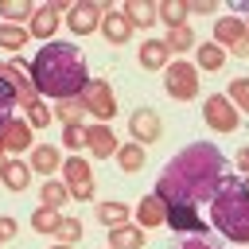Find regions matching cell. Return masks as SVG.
Segmentation results:
<instances>
[{
    "mask_svg": "<svg viewBox=\"0 0 249 249\" xmlns=\"http://www.w3.org/2000/svg\"><path fill=\"white\" fill-rule=\"evenodd\" d=\"M222 183H226V156L214 144L198 140V144H187L171 156V163L163 167V175L156 183V195L163 202L198 206V202H210L222 191Z\"/></svg>",
    "mask_w": 249,
    "mask_h": 249,
    "instance_id": "6da1fadb",
    "label": "cell"
},
{
    "mask_svg": "<svg viewBox=\"0 0 249 249\" xmlns=\"http://www.w3.org/2000/svg\"><path fill=\"white\" fill-rule=\"evenodd\" d=\"M27 74H31L35 93L39 97H54V101L82 97V89L89 82L86 54L74 43H43V51L27 62Z\"/></svg>",
    "mask_w": 249,
    "mask_h": 249,
    "instance_id": "7a4b0ae2",
    "label": "cell"
},
{
    "mask_svg": "<svg viewBox=\"0 0 249 249\" xmlns=\"http://www.w3.org/2000/svg\"><path fill=\"white\" fill-rule=\"evenodd\" d=\"M210 226H218L222 237L249 245V191L237 179H226L222 191L210 198Z\"/></svg>",
    "mask_w": 249,
    "mask_h": 249,
    "instance_id": "3957f363",
    "label": "cell"
},
{
    "mask_svg": "<svg viewBox=\"0 0 249 249\" xmlns=\"http://www.w3.org/2000/svg\"><path fill=\"white\" fill-rule=\"evenodd\" d=\"M78 101L86 105V117H93V121H101V124L117 117V97H113V86H109L105 78H89Z\"/></svg>",
    "mask_w": 249,
    "mask_h": 249,
    "instance_id": "277c9868",
    "label": "cell"
},
{
    "mask_svg": "<svg viewBox=\"0 0 249 249\" xmlns=\"http://www.w3.org/2000/svg\"><path fill=\"white\" fill-rule=\"evenodd\" d=\"M163 86H167V93H171L175 101H195V97H198V66L187 62V58L167 62V70H163Z\"/></svg>",
    "mask_w": 249,
    "mask_h": 249,
    "instance_id": "5b68a950",
    "label": "cell"
},
{
    "mask_svg": "<svg viewBox=\"0 0 249 249\" xmlns=\"http://www.w3.org/2000/svg\"><path fill=\"white\" fill-rule=\"evenodd\" d=\"M62 183L70 187V198L89 202L93 198V167L86 156H66L62 160Z\"/></svg>",
    "mask_w": 249,
    "mask_h": 249,
    "instance_id": "8992f818",
    "label": "cell"
},
{
    "mask_svg": "<svg viewBox=\"0 0 249 249\" xmlns=\"http://www.w3.org/2000/svg\"><path fill=\"white\" fill-rule=\"evenodd\" d=\"M202 121H206L214 132H233V128L241 124V113L230 105L226 93H210V97L202 101Z\"/></svg>",
    "mask_w": 249,
    "mask_h": 249,
    "instance_id": "52a82bcc",
    "label": "cell"
},
{
    "mask_svg": "<svg viewBox=\"0 0 249 249\" xmlns=\"http://www.w3.org/2000/svg\"><path fill=\"white\" fill-rule=\"evenodd\" d=\"M101 19H105V4H97V0H74L70 12H66V23H70L74 35L101 31Z\"/></svg>",
    "mask_w": 249,
    "mask_h": 249,
    "instance_id": "ba28073f",
    "label": "cell"
},
{
    "mask_svg": "<svg viewBox=\"0 0 249 249\" xmlns=\"http://www.w3.org/2000/svg\"><path fill=\"white\" fill-rule=\"evenodd\" d=\"M128 132H132V140L136 144H156L160 136H163V121H160V113L156 109H148V105H140V109H132V117H128Z\"/></svg>",
    "mask_w": 249,
    "mask_h": 249,
    "instance_id": "9c48e42d",
    "label": "cell"
},
{
    "mask_svg": "<svg viewBox=\"0 0 249 249\" xmlns=\"http://www.w3.org/2000/svg\"><path fill=\"white\" fill-rule=\"evenodd\" d=\"M0 78L16 89V101L23 105V109H31L35 101H43L39 93H35V86H31V74H27V66H19V58L16 62H0Z\"/></svg>",
    "mask_w": 249,
    "mask_h": 249,
    "instance_id": "30bf717a",
    "label": "cell"
},
{
    "mask_svg": "<svg viewBox=\"0 0 249 249\" xmlns=\"http://www.w3.org/2000/svg\"><path fill=\"white\" fill-rule=\"evenodd\" d=\"M62 12H70V4H62V0H51V4L35 8V16L27 19L31 39H47V43H51V35L58 31V16H62Z\"/></svg>",
    "mask_w": 249,
    "mask_h": 249,
    "instance_id": "8fae6325",
    "label": "cell"
},
{
    "mask_svg": "<svg viewBox=\"0 0 249 249\" xmlns=\"http://www.w3.org/2000/svg\"><path fill=\"white\" fill-rule=\"evenodd\" d=\"M167 226L175 233H206V218H198V210L191 202H167Z\"/></svg>",
    "mask_w": 249,
    "mask_h": 249,
    "instance_id": "7c38bea8",
    "label": "cell"
},
{
    "mask_svg": "<svg viewBox=\"0 0 249 249\" xmlns=\"http://www.w3.org/2000/svg\"><path fill=\"white\" fill-rule=\"evenodd\" d=\"M86 148H89V156L93 160H109V156H117V136H113V128L109 124H86Z\"/></svg>",
    "mask_w": 249,
    "mask_h": 249,
    "instance_id": "4fadbf2b",
    "label": "cell"
},
{
    "mask_svg": "<svg viewBox=\"0 0 249 249\" xmlns=\"http://www.w3.org/2000/svg\"><path fill=\"white\" fill-rule=\"evenodd\" d=\"M0 144H4V152H12V156L27 152V148H31V124H27V117H23V121H19V117L4 121V124H0Z\"/></svg>",
    "mask_w": 249,
    "mask_h": 249,
    "instance_id": "5bb4252c",
    "label": "cell"
},
{
    "mask_svg": "<svg viewBox=\"0 0 249 249\" xmlns=\"http://www.w3.org/2000/svg\"><path fill=\"white\" fill-rule=\"evenodd\" d=\"M132 23H128V16L121 12V8H105V19H101V35H105V43H113V47H124L128 39H132Z\"/></svg>",
    "mask_w": 249,
    "mask_h": 249,
    "instance_id": "9a60e30c",
    "label": "cell"
},
{
    "mask_svg": "<svg viewBox=\"0 0 249 249\" xmlns=\"http://www.w3.org/2000/svg\"><path fill=\"white\" fill-rule=\"evenodd\" d=\"M136 226L140 230H156V226H167V202L152 191L136 202Z\"/></svg>",
    "mask_w": 249,
    "mask_h": 249,
    "instance_id": "2e32d148",
    "label": "cell"
},
{
    "mask_svg": "<svg viewBox=\"0 0 249 249\" xmlns=\"http://www.w3.org/2000/svg\"><path fill=\"white\" fill-rule=\"evenodd\" d=\"M136 54H140V66L144 70H167V62H171V51H167L163 39H144Z\"/></svg>",
    "mask_w": 249,
    "mask_h": 249,
    "instance_id": "e0dca14e",
    "label": "cell"
},
{
    "mask_svg": "<svg viewBox=\"0 0 249 249\" xmlns=\"http://www.w3.org/2000/svg\"><path fill=\"white\" fill-rule=\"evenodd\" d=\"M245 35H249V31H245V23H241L237 16H222V19H218V27H214V43H218V47H226V51H233Z\"/></svg>",
    "mask_w": 249,
    "mask_h": 249,
    "instance_id": "ac0fdd59",
    "label": "cell"
},
{
    "mask_svg": "<svg viewBox=\"0 0 249 249\" xmlns=\"http://www.w3.org/2000/svg\"><path fill=\"white\" fill-rule=\"evenodd\" d=\"M113 160H117V167H121L124 175H136V171H144V163H148V152H144V144H136V140H132V144H121Z\"/></svg>",
    "mask_w": 249,
    "mask_h": 249,
    "instance_id": "d6986e66",
    "label": "cell"
},
{
    "mask_svg": "<svg viewBox=\"0 0 249 249\" xmlns=\"http://www.w3.org/2000/svg\"><path fill=\"white\" fill-rule=\"evenodd\" d=\"M0 183H4L8 191H27V187H31V167L12 156V160L0 167Z\"/></svg>",
    "mask_w": 249,
    "mask_h": 249,
    "instance_id": "ffe728a7",
    "label": "cell"
},
{
    "mask_svg": "<svg viewBox=\"0 0 249 249\" xmlns=\"http://www.w3.org/2000/svg\"><path fill=\"white\" fill-rule=\"evenodd\" d=\"M109 249H144V230H140L136 222L113 226V230H109Z\"/></svg>",
    "mask_w": 249,
    "mask_h": 249,
    "instance_id": "44dd1931",
    "label": "cell"
},
{
    "mask_svg": "<svg viewBox=\"0 0 249 249\" xmlns=\"http://www.w3.org/2000/svg\"><path fill=\"white\" fill-rule=\"evenodd\" d=\"M121 12L128 16V23H132L136 31L156 27V4H148V0H124V8H121Z\"/></svg>",
    "mask_w": 249,
    "mask_h": 249,
    "instance_id": "7402d4cb",
    "label": "cell"
},
{
    "mask_svg": "<svg viewBox=\"0 0 249 249\" xmlns=\"http://www.w3.org/2000/svg\"><path fill=\"white\" fill-rule=\"evenodd\" d=\"M27 167L39 171V175H54V171L62 167V156H58L54 144H39V148H31V163H27Z\"/></svg>",
    "mask_w": 249,
    "mask_h": 249,
    "instance_id": "603a6c76",
    "label": "cell"
},
{
    "mask_svg": "<svg viewBox=\"0 0 249 249\" xmlns=\"http://www.w3.org/2000/svg\"><path fill=\"white\" fill-rule=\"evenodd\" d=\"M195 66H198V70H222V66H226V47H218L214 39L198 43V47H195Z\"/></svg>",
    "mask_w": 249,
    "mask_h": 249,
    "instance_id": "cb8c5ba5",
    "label": "cell"
},
{
    "mask_svg": "<svg viewBox=\"0 0 249 249\" xmlns=\"http://www.w3.org/2000/svg\"><path fill=\"white\" fill-rule=\"evenodd\" d=\"M187 0H163V4H156V19H163L167 23V31L171 27H187Z\"/></svg>",
    "mask_w": 249,
    "mask_h": 249,
    "instance_id": "d4e9b609",
    "label": "cell"
},
{
    "mask_svg": "<svg viewBox=\"0 0 249 249\" xmlns=\"http://www.w3.org/2000/svg\"><path fill=\"white\" fill-rule=\"evenodd\" d=\"M66 198H70V187H66V183H58V179H43V183H39V206L62 210Z\"/></svg>",
    "mask_w": 249,
    "mask_h": 249,
    "instance_id": "484cf974",
    "label": "cell"
},
{
    "mask_svg": "<svg viewBox=\"0 0 249 249\" xmlns=\"http://www.w3.org/2000/svg\"><path fill=\"white\" fill-rule=\"evenodd\" d=\"M93 218L113 230V226H124V222L132 218V210H128L124 202H97V206H93Z\"/></svg>",
    "mask_w": 249,
    "mask_h": 249,
    "instance_id": "4316f807",
    "label": "cell"
},
{
    "mask_svg": "<svg viewBox=\"0 0 249 249\" xmlns=\"http://www.w3.org/2000/svg\"><path fill=\"white\" fill-rule=\"evenodd\" d=\"M62 218H66L62 210L35 206V214H31V230H35V233H51V237H54V233H58V226H62Z\"/></svg>",
    "mask_w": 249,
    "mask_h": 249,
    "instance_id": "83f0119b",
    "label": "cell"
},
{
    "mask_svg": "<svg viewBox=\"0 0 249 249\" xmlns=\"http://www.w3.org/2000/svg\"><path fill=\"white\" fill-rule=\"evenodd\" d=\"M31 16H35L31 0H0V19L4 23H19L23 27V19H31Z\"/></svg>",
    "mask_w": 249,
    "mask_h": 249,
    "instance_id": "f1b7e54d",
    "label": "cell"
},
{
    "mask_svg": "<svg viewBox=\"0 0 249 249\" xmlns=\"http://www.w3.org/2000/svg\"><path fill=\"white\" fill-rule=\"evenodd\" d=\"M163 43H167V51H171V54H187V51H195V47H198V43H195L191 23H187V27H171Z\"/></svg>",
    "mask_w": 249,
    "mask_h": 249,
    "instance_id": "f546056e",
    "label": "cell"
},
{
    "mask_svg": "<svg viewBox=\"0 0 249 249\" xmlns=\"http://www.w3.org/2000/svg\"><path fill=\"white\" fill-rule=\"evenodd\" d=\"M58 121H62V128L66 124H82V117H86V105L78 101V97H66V101H54V109H51Z\"/></svg>",
    "mask_w": 249,
    "mask_h": 249,
    "instance_id": "4dcf8cb0",
    "label": "cell"
},
{
    "mask_svg": "<svg viewBox=\"0 0 249 249\" xmlns=\"http://www.w3.org/2000/svg\"><path fill=\"white\" fill-rule=\"evenodd\" d=\"M27 39H31L27 27H19V23H0V47H4V51H23Z\"/></svg>",
    "mask_w": 249,
    "mask_h": 249,
    "instance_id": "1f68e13d",
    "label": "cell"
},
{
    "mask_svg": "<svg viewBox=\"0 0 249 249\" xmlns=\"http://www.w3.org/2000/svg\"><path fill=\"white\" fill-rule=\"evenodd\" d=\"M226 97H230V105H233L237 113L249 117V78H233L230 89H226Z\"/></svg>",
    "mask_w": 249,
    "mask_h": 249,
    "instance_id": "d6a6232c",
    "label": "cell"
},
{
    "mask_svg": "<svg viewBox=\"0 0 249 249\" xmlns=\"http://www.w3.org/2000/svg\"><path fill=\"white\" fill-rule=\"evenodd\" d=\"M82 233H86V226H82V218H62V226H58V241L62 245H78L82 241Z\"/></svg>",
    "mask_w": 249,
    "mask_h": 249,
    "instance_id": "836d02e7",
    "label": "cell"
},
{
    "mask_svg": "<svg viewBox=\"0 0 249 249\" xmlns=\"http://www.w3.org/2000/svg\"><path fill=\"white\" fill-rule=\"evenodd\" d=\"M16 105H19V101H16V89L0 78V124H4V121H12V109H16Z\"/></svg>",
    "mask_w": 249,
    "mask_h": 249,
    "instance_id": "e575fe53",
    "label": "cell"
},
{
    "mask_svg": "<svg viewBox=\"0 0 249 249\" xmlns=\"http://www.w3.org/2000/svg\"><path fill=\"white\" fill-rule=\"evenodd\" d=\"M51 117H54V113L47 109V101H35V105L27 109V124H31V128H47V124H51Z\"/></svg>",
    "mask_w": 249,
    "mask_h": 249,
    "instance_id": "d590c367",
    "label": "cell"
},
{
    "mask_svg": "<svg viewBox=\"0 0 249 249\" xmlns=\"http://www.w3.org/2000/svg\"><path fill=\"white\" fill-rule=\"evenodd\" d=\"M62 144H66L70 152L86 148V124H66V128H62Z\"/></svg>",
    "mask_w": 249,
    "mask_h": 249,
    "instance_id": "8d00e7d4",
    "label": "cell"
},
{
    "mask_svg": "<svg viewBox=\"0 0 249 249\" xmlns=\"http://www.w3.org/2000/svg\"><path fill=\"white\" fill-rule=\"evenodd\" d=\"M16 230H19V226H16V218H4V214H0V245H4V241H12V237H16Z\"/></svg>",
    "mask_w": 249,
    "mask_h": 249,
    "instance_id": "74e56055",
    "label": "cell"
},
{
    "mask_svg": "<svg viewBox=\"0 0 249 249\" xmlns=\"http://www.w3.org/2000/svg\"><path fill=\"white\" fill-rule=\"evenodd\" d=\"M218 4L214 0H187V12H198V16H210Z\"/></svg>",
    "mask_w": 249,
    "mask_h": 249,
    "instance_id": "f35d334b",
    "label": "cell"
},
{
    "mask_svg": "<svg viewBox=\"0 0 249 249\" xmlns=\"http://www.w3.org/2000/svg\"><path fill=\"white\" fill-rule=\"evenodd\" d=\"M245 31H249V27H245ZM230 54H233V58H249V35H245V39H241V43H237Z\"/></svg>",
    "mask_w": 249,
    "mask_h": 249,
    "instance_id": "ab89813d",
    "label": "cell"
},
{
    "mask_svg": "<svg viewBox=\"0 0 249 249\" xmlns=\"http://www.w3.org/2000/svg\"><path fill=\"white\" fill-rule=\"evenodd\" d=\"M237 167H241V171H245V175H249V144H245V148H241V152H237Z\"/></svg>",
    "mask_w": 249,
    "mask_h": 249,
    "instance_id": "60d3db41",
    "label": "cell"
},
{
    "mask_svg": "<svg viewBox=\"0 0 249 249\" xmlns=\"http://www.w3.org/2000/svg\"><path fill=\"white\" fill-rule=\"evenodd\" d=\"M183 249H214V245H210V241H202V237H195V241H187Z\"/></svg>",
    "mask_w": 249,
    "mask_h": 249,
    "instance_id": "b9f144b4",
    "label": "cell"
},
{
    "mask_svg": "<svg viewBox=\"0 0 249 249\" xmlns=\"http://www.w3.org/2000/svg\"><path fill=\"white\" fill-rule=\"evenodd\" d=\"M54 249H74V245H62V241H58V245H54Z\"/></svg>",
    "mask_w": 249,
    "mask_h": 249,
    "instance_id": "7bdbcfd3",
    "label": "cell"
},
{
    "mask_svg": "<svg viewBox=\"0 0 249 249\" xmlns=\"http://www.w3.org/2000/svg\"><path fill=\"white\" fill-rule=\"evenodd\" d=\"M245 191H249V183H245Z\"/></svg>",
    "mask_w": 249,
    "mask_h": 249,
    "instance_id": "ee69618b",
    "label": "cell"
},
{
    "mask_svg": "<svg viewBox=\"0 0 249 249\" xmlns=\"http://www.w3.org/2000/svg\"><path fill=\"white\" fill-rule=\"evenodd\" d=\"M245 27H249V23H245Z\"/></svg>",
    "mask_w": 249,
    "mask_h": 249,
    "instance_id": "f6af8a7d",
    "label": "cell"
}]
</instances>
